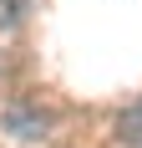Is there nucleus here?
<instances>
[{"label": "nucleus", "mask_w": 142, "mask_h": 148, "mask_svg": "<svg viewBox=\"0 0 142 148\" xmlns=\"http://www.w3.org/2000/svg\"><path fill=\"white\" fill-rule=\"evenodd\" d=\"M122 138H132V143H142V102L132 107L127 118H122Z\"/></svg>", "instance_id": "nucleus-1"}]
</instances>
